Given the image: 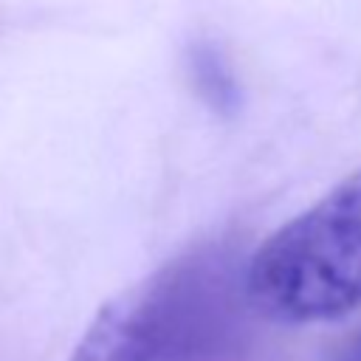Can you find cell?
I'll list each match as a JSON object with an SVG mask.
<instances>
[{
	"label": "cell",
	"mask_w": 361,
	"mask_h": 361,
	"mask_svg": "<svg viewBox=\"0 0 361 361\" xmlns=\"http://www.w3.org/2000/svg\"><path fill=\"white\" fill-rule=\"evenodd\" d=\"M248 310L245 262L200 248L110 299L71 361H237Z\"/></svg>",
	"instance_id": "1"
},
{
	"label": "cell",
	"mask_w": 361,
	"mask_h": 361,
	"mask_svg": "<svg viewBox=\"0 0 361 361\" xmlns=\"http://www.w3.org/2000/svg\"><path fill=\"white\" fill-rule=\"evenodd\" d=\"M330 361H361V327L336 350V355Z\"/></svg>",
	"instance_id": "3"
},
{
	"label": "cell",
	"mask_w": 361,
	"mask_h": 361,
	"mask_svg": "<svg viewBox=\"0 0 361 361\" xmlns=\"http://www.w3.org/2000/svg\"><path fill=\"white\" fill-rule=\"evenodd\" d=\"M245 288L251 307L282 324L336 322L361 305V169L245 259Z\"/></svg>",
	"instance_id": "2"
}]
</instances>
